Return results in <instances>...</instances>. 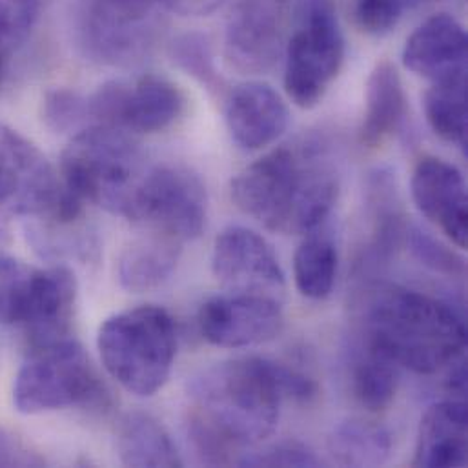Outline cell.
Listing matches in <instances>:
<instances>
[{
	"label": "cell",
	"mask_w": 468,
	"mask_h": 468,
	"mask_svg": "<svg viewBox=\"0 0 468 468\" xmlns=\"http://www.w3.org/2000/svg\"><path fill=\"white\" fill-rule=\"evenodd\" d=\"M423 0H356V20L365 33L385 35Z\"/></svg>",
	"instance_id": "f546056e"
},
{
	"label": "cell",
	"mask_w": 468,
	"mask_h": 468,
	"mask_svg": "<svg viewBox=\"0 0 468 468\" xmlns=\"http://www.w3.org/2000/svg\"><path fill=\"white\" fill-rule=\"evenodd\" d=\"M9 53H11V48L0 40V82H2V77L5 73V66H7V58H9Z\"/></svg>",
	"instance_id": "d590c367"
},
{
	"label": "cell",
	"mask_w": 468,
	"mask_h": 468,
	"mask_svg": "<svg viewBox=\"0 0 468 468\" xmlns=\"http://www.w3.org/2000/svg\"><path fill=\"white\" fill-rule=\"evenodd\" d=\"M225 119L235 144L257 152L273 144L286 132L290 112L271 86L244 82L229 93Z\"/></svg>",
	"instance_id": "e0dca14e"
},
{
	"label": "cell",
	"mask_w": 468,
	"mask_h": 468,
	"mask_svg": "<svg viewBox=\"0 0 468 468\" xmlns=\"http://www.w3.org/2000/svg\"><path fill=\"white\" fill-rule=\"evenodd\" d=\"M216 279L230 293L262 295L282 301L286 277L264 237L244 227H230L216 237L212 250Z\"/></svg>",
	"instance_id": "4fadbf2b"
},
{
	"label": "cell",
	"mask_w": 468,
	"mask_h": 468,
	"mask_svg": "<svg viewBox=\"0 0 468 468\" xmlns=\"http://www.w3.org/2000/svg\"><path fill=\"white\" fill-rule=\"evenodd\" d=\"M328 449L339 465L379 467L390 460L394 441L387 427L356 418L334 429Z\"/></svg>",
	"instance_id": "7402d4cb"
},
{
	"label": "cell",
	"mask_w": 468,
	"mask_h": 468,
	"mask_svg": "<svg viewBox=\"0 0 468 468\" xmlns=\"http://www.w3.org/2000/svg\"><path fill=\"white\" fill-rule=\"evenodd\" d=\"M104 398L90 356L71 337L29 348V357L13 385V405L20 414L93 407Z\"/></svg>",
	"instance_id": "ba28073f"
},
{
	"label": "cell",
	"mask_w": 468,
	"mask_h": 468,
	"mask_svg": "<svg viewBox=\"0 0 468 468\" xmlns=\"http://www.w3.org/2000/svg\"><path fill=\"white\" fill-rule=\"evenodd\" d=\"M95 124L126 133H159L185 112V95L172 80L143 75L133 80L104 82L90 99Z\"/></svg>",
	"instance_id": "30bf717a"
},
{
	"label": "cell",
	"mask_w": 468,
	"mask_h": 468,
	"mask_svg": "<svg viewBox=\"0 0 468 468\" xmlns=\"http://www.w3.org/2000/svg\"><path fill=\"white\" fill-rule=\"evenodd\" d=\"M365 346L398 368L431 376L463 357L467 326L458 310L438 297L385 286L368 303Z\"/></svg>",
	"instance_id": "3957f363"
},
{
	"label": "cell",
	"mask_w": 468,
	"mask_h": 468,
	"mask_svg": "<svg viewBox=\"0 0 468 468\" xmlns=\"http://www.w3.org/2000/svg\"><path fill=\"white\" fill-rule=\"evenodd\" d=\"M339 253L335 242L319 230L308 235L293 255L295 286L306 299H326L335 284Z\"/></svg>",
	"instance_id": "603a6c76"
},
{
	"label": "cell",
	"mask_w": 468,
	"mask_h": 468,
	"mask_svg": "<svg viewBox=\"0 0 468 468\" xmlns=\"http://www.w3.org/2000/svg\"><path fill=\"white\" fill-rule=\"evenodd\" d=\"M319 460L299 443H277L261 452L244 454L239 467H317Z\"/></svg>",
	"instance_id": "1f68e13d"
},
{
	"label": "cell",
	"mask_w": 468,
	"mask_h": 468,
	"mask_svg": "<svg viewBox=\"0 0 468 468\" xmlns=\"http://www.w3.org/2000/svg\"><path fill=\"white\" fill-rule=\"evenodd\" d=\"M405 242L409 244L414 257L429 266L434 271L445 273V275H463L465 273V261L452 251L449 246L434 239L432 235L423 232L416 225H409Z\"/></svg>",
	"instance_id": "f1b7e54d"
},
{
	"label": "cell",
	"mask_w": 468,
	"mask_h": 468,
	"mask_svg": "<svg viewBox=\"0 0 468 468\" xmlns=\"http://www.w3.org/2000/svg\"><path fill=\"white\" fill-rule=\"evenodd\" d=\"M467 31L449 13L429 16L407 38L403 64L434 82L467 79Z\"/></svg>",
	"instance_id": "2e32d148"
},
{
	"label": "cell",
	"mask_w": 468,
	"mask_h": 468,
	"mask_svg": "<svg viewBox=\"0 0 468 468\" xmlns=\"http://www.w3.org/2000/svg\"><path fill=\"white\" fill-rule=\"evenodd\" d=\"M44 458L31 451L15 432L0 427V467H42Z\"/></svg>",
	"instance_id": "d6a6232c"
},
{
	"label": "cell",
	"mask_w": 468,
	"mask_h": 468,
	"mask_svg": "<svg viewBox=\"0 0 468 468\" xmlns=\"http://www.w3.org/2000/svg\"><path fill=\"white\" fill-rule=\"evenodd\" d=\"M201 335L219 348H246L273 341L284 326L281 301L229 293L207 301L199 310Z\"/></svg>",
	"instance_id": "5bb4252c"
},
{
	"label": "cell",
	"mask_w": 468,
	"mask_h": 468,
	"mask_svg": "<svg viewBox=\"0 0 468 468\" xmlns=\"http://www.w3.org/2000/svg\"><path fill=\"white\" fill-rule=\"evenodd\" d=\"M38 16V0H0V40L11 49L24 42Z\"/></svg>",
	"instance_id": "4dcf8cb0"
},
{
	"label": "cell",
	"mask_w": 468,
	"mask_h": 468,
	"mask_svg": "<svg viewBox=\"0 0 468 468\" xmlns=\"http://www.w3.org/2000/svg\"><path fill=\"white\" fill-rule=\"evenodd\" d=\"M174 60L192 77H196L210 91L223 90V79L216 71L214 53L208 38L201 33H188L172 46Z\"/></svg>",
	"instance_id": "4316f807"
},
{
	"label": "cell",
	"mask_w": 468,
	"mask_h": 468,
	"mask_svg": "<svg viewBox=\"0 0 468 468\" xmlns=\"http://www.w3.org/2000/svg\"><path fill=\"white\" fill-rule=\"evenodd\" d=\"M425 117L432 132L458 148L467 146V79L434 82L425 93Z\"/></svg>",
	"instance_id": "cb8c5ba5"
},
{
	"label": "cell",
	"mask_w": 468,
	"mask_h": 468,
	"mask_svg": "<svg viewBox=\"0 0 468 468\" xmlns=\"http://www.w3.org/2000/svg\"><path fill=\"white\" fill-rule=\"evenodd\" d=\"M454 370L451 372V378H449V392L458 396L460 399L465 398L467 394V368H465V361L458 359L454 363Z\"/></svg>",
	"instance_id": "e575fe53"
},
{
	"label": "cell",
	"mask_w": 468,
	"mask_h": 468,
	"mask_svg": "<svg viewBox=\"0 0 468 468\" xmlns=\"http://www.w3.org/2000/svg\"><path fill=\"white\" fill-rule=\"evenodd\" d=\"M398 385L399 368L363 345L352 365V392L356 401L368 412H383L392 405Z\"/></svg>",
	"instance_id": "d4e9b609"
},
{
	"label": "cell",
	"mask_w": 468,
	"mask_h": 468,
	"mask_svg": "<svg viewBox=\"0 0 468 468\" xmlns=\"http://www.w3.org/2000/svg\"><path fill=\"white\" fill-rule=\"evenodd\" d=\"M42 115L53 132H73L90 117L88 99L71 90H51L44 97Z\"/></svg>",
	"instance_id": "83f0119b"
},
{
	"label": "cell",
	"mask_w": 468,
	"mask_h": 468,
	"mask_svg": "<svg viewBox=\"0 0 468 468\" xmlns=\"http://www.w3.org/2000/svg\"><path fill=\"white\" fill-rule=\"evenodd\" d=\"M117 454L126 467H183L166 429L144 412L126 414L117 427Z\"/></svg>",
	"instance_id": "44dd1931"
},
{
	"label": "cell",
	"mask_w": 468,
	"mask_h": 468,
	"mask_svg": "<svg viewBox=\"0 0 468 468\" xmlns=\"http://www.w3.org/2000/svg\"><path fill=\"white\" fill-rule=\"evenodd\" d=\"M235 207L279 234H312L332 216L339 176L324 148L310 141L281 146L259 157L232 179Z\"/></svg>",
	"instance_id": "7a4b0ae2"
},
{
	"label": "cell",
	"mask_w": 468,
	"mask_h": 468,
	"mask_svg": "<svg viewBox=\"0 0 468 468\" xmlns=\"http://www.w3.org/2000/svg\"><path fill=\"white\" fill-rule=\"evenodd\" d=\"M97 345L108 374L130 394L150 398L170 379L177 356L176 321L155 304L130 308L102 323Z\"/></svg>",
	"instance_id": "5b68a950"
},
{
	"label": "cell",
	"mask_w": 468,
	"mask_h": 468,
	"mask_svg": "<svg viewBox=\"0 0 468 468\" xmlns=\"http://www.w3.org/2000/svg\"><path fill=\"white\" fill-rule=\"evenodd\" d=\"M190 392V418L221 436L244 458L246 449L273 434L281 403H310L317 396V385L282 363L242 357L210 367L192 381Z\"/></svg>",
	"instance_id": "6da1fadb"
},
{
	"label": "cell",
	"mask_w": 468,
	"mask_h": 468,
	"mask_svg": "<svg viewBox=\"0 0 468 468\" xmlns=\"http://www.w3.org/2000/svg\"><path fill=\"white\" fill-rule=\"evenodd\" d=\"M40 268L0 253V323L24 326L35 299Z\"/></svg>",
	"instance_id": "484cf974"
},
{
	"label": "cell",
	"mask_w": 468,
	"mask_h": 468,
	"mask_svg": "<svg viewBox=\"0 0 468 468\" xmlns=\"http://www.w3.org/2000/svg\"><path fill=\"white\" fill-rule=\"evenodd\" d=\"M407 115V93L398 68L383 60L367 80L365 115L359 128V144L367 150L381 148L394 137Z\"/></svg>",
	"instance_id": "d6986e66"
},
{
	"label": "cell",
	"mask_w": 468,
	"mask_h": 468,
	"mask_svg": "<svg viewBox=\"0 0 468 468\" xmlns=\"http://www.w3.org/2000/svg\"><path fill=\"white\" fill-rule=\"evenodd\" d=\"M82 207L37 146L0 124V244L15 218L73 223L82 219Z\"/></svg>",
	"instance_id": "8992f818"
},
{
	"label": "cell",
	"mask_w": 468,
	"mask_h": 468,
	"mask_svg": "<svg viewBox=\"0 0 468 468\" xmlns=\"http://www.w3.org/2000/svg\"><path fill=\"white\" fill-rule=\"evenodd\" d=\"M290 0H234L225 29V60L240 75L268 73L284 55Z\"/></svg>",
	"instance_id": "7c38bea8"
},
{
	"label": "cell",
	"mask_w": 468,
	"mask_h": 468,
	"mask_svg": "<svg viewBox=\"0 0 468 468\" xmlns=\"http://www.w3.org/2000/svg\"><path fill=\"white\" fill-rule=\"evenodd\" d=\"M168 9L181 15H208L225 0H159Z\"/></svg>",
	"instance_id": "836d02e7"
},
{
	"label": "cell",
	"mask_w": 468,
	"mask_h": 468,
	"mask_svg": "<svg viewBox=\"0 0 468 468\" xmlns=\"http://www.w3.org/2000/svg\"><path fill=\"white\" fill-rule=\"evenodd\" d=\"M150 0H99L84 16L82 48L93 60L112 66L143 62L157 40Z\"/></svg>",
	"instance_id": "8fae6325"
},
{
	"label": "cell",
	"mask_w": 468,
	"mask_h": 468,
	"mask_svg": "<svg viewBox=\"0 0 468 468\" xmlns=\"http://www.w3.org/2000/svg\"><path fill=\"white\" fill-rule=\"evenodd\" d=\"M181 244L174 237L150 230L132 240L117 264L121 286L130 292H150L165 284L177 268Z\"/></svg>",
	"instance_id": "ffe728a7"
},
{
	"label": "cell",
	"mask_w": 468,
	"mask_h": 468,
	"mask_svg": "<svg viewBox=\"0 0 468 468\" xmlns=\"http://www.w3.org/2000/svg\"><path fill=\"white\" fill-rule=\"evenodd\" d=\"M207 216L208 199L199 176L179 165H152L128 221L185 242L203 234Z\"/></svg>",
	"instance_id": "9c48e42d"
},
{
	"label": "cell",
	"mask_w": 468,
	"mask_h": 468,
	"mask_svg": "<svg viewBox=\"0 0 468 468\" xmlns=\"http://www.w3.org/2000/svg\"><path fill=\"white\" fill-rule=\"evenodd\" d=\"M150 168L132 133L93 124L75 133L66 146L58 174L82 203L128 219Z\"/></svg>",
	"instance_id": "277c9868"
},
{
	"label": "cell",
	"mask_w": 468,
	"mask_h": 468,
	"mask_svg": "<svg viewBox=\"0 0 468 468\" xmlns=\"http://www.w3.org/2000/svg\"><path fill=\"white\" fill-rule=\"evenodd\" d=\"M410 190L423 218L458 248H467L468 197L463 174L440 157H423L414 168Z\"/></svg>",
	"instance_id": "9a60e30c"
},
{
	"label": "cell",
	"mask_w": 468,
	"mask_h": 468,
	"mask_svg": "<svg viewBox=\"0 0 468 468\" xmlns=\"http://www.w3.org/2000/svg\"><path fill=\"white\" fill-rule=\"evenodd\" d=\"M284 48V90L299 108L317 106L345 62L335 0H295Z\"/></svg>",
	"instance_id": "52a82bcc"
},
{
	"label": "cell",
	"mask_w": 468,
	"mask_h": 468,
	"mask_svg": "<svg viewBox=\"0 0 468 468\" xmlns=\"http://www.w3.org/2000/svg\"><path fill=\"white\" fill-rule=\"evenodd\" d=\"M468 409L463 399L432 405L421 418L414 465L425 468L467 465Z\"/></svg>",
	"instance_id": "ac0fdd59"
}]
</instances>
